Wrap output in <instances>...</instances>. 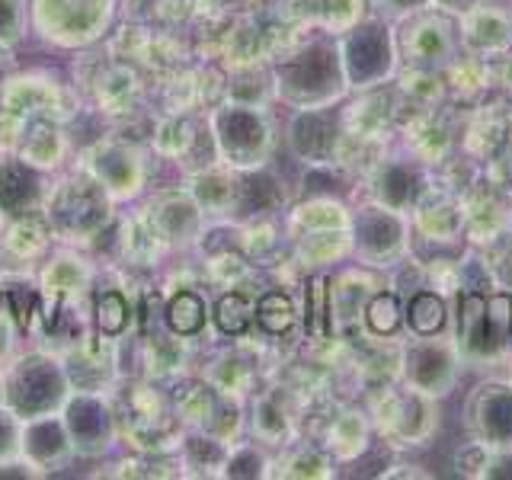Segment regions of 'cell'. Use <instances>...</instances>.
<instances>
[{"instance_id":"cell-24","label":"cell","mask_w":512,"mask_h":480,"mask_svg":"<svg viewBox=\"0 0 512 480\" xmlns=\"http://www.w3.org/2000/svg\"><path fill=\"white\" fill-rule=\"evenodd\" d=\"M413 52L420 55V58H439L445 55V48H448V32L445 26H436V23H426L416 29V36H413Z\"/></svg>"},{"instance_id":"cell-5","label":"cell","mask_w":512,"mask_h":480,"mask_svg":"<svg viewBox=\"0 0 512 480\" xmlns=\"http://www.w3.org/2000/svg\"><path fill=\"white\" fill-rule=\"evenodd\" d=\"M55 218L68 231H93L106 218V199L93 189V183H77L64 189L55 202Z\"/></svg>"},{"instance_id":"cell-2","label":"cell","mask_w":512,"mask_h":480,"mask_svg":"<svg viewBox=\"0 0 512 480\" xmlns=\"http://www.w3.org/2000/svg\"><path fill=\"white\" fill-rule=\"evenodd\" d=\"M64 397L61 372L45 359H29L10 378V400L26 416H45Z\"/></svg>"},{"instance_id":"cell-37","label":"cell","mask_w":512,"mask_h":480,"mask_svg":"<svg viewBox=\"0 0 512 480\" xmlns=\"http://www.w3.org/2000/svg\"><path fill=\"white\" fill-rule=\"evenodd\" d=\"M391 7H416V4H423V0H388Z\"/></svg>"},{"instance_id":"cell-21","label":"cell","mask_w":512,"mask_h":480,"mask_svg":"<svg viewBox=\"0 0 512 480\" xmlns=\"http://www.w3.org/2000/svg\"><path fill=\"white\" fill-rule=\"evenodd\" d=\"M487 333L490 346H503L512 333V298L509 295H493L487 301Z\"/></svg>"},{"instance_id":"cell-32","label":"cell","mask_w":512,"mask_h":480,"mask_svg":"<svg viewBox=\"0 0 512 480\" xmlns=\"http://www.w3.org/2000/svg\"><path fill=\"white\" fill-rule=\"evenodd\" d=\"M228 474L231 477H256L260 474V458H256V452H250V448H244L237 458H231Z\"/></svg>"},{"instance_id":"cell-38","label":"cell","mask_w":512,"mask_h":480,"mask_svg":"<svg viewBox=\"0 0 512 480\" xmlns=\"http://www.w3.org/2000/svg\"><path fill=\"white\" fill-rule=\"evenodd\" d=\"M0 58H4V55H0ZM0 77H4V61H0Z\"/></svg>"},{"instance_id":"cell-28","label":"cell","mask_w":512,"mask_h":480,"mask_svg":"<svg viewBox=\"0 0 512 480\" xmlns=\"http://www.w3.org/2000/svg\"><path fill=\"white\" fill-rule=\"evenodd\" d=\"M196 192H199V202L205 208H221L234 199V186L228 180H221V176H202Z\"/></svg>"},{"instance_id":"cell-12","label":"cell","mask_w":512,"mask_h":480,"mask_svg":"<svg viewBox=\"0 0 512 480\" xmlns=\"http://www.w3.org/2000/svg\"><path fill=\"white\" fill-rule=\"evenodd\" d=\"M461 333H464V346L474 352H487L490 346V333H487V298L468 292L461 298Z\"/></svg>"},{"instance_id":"cell-18","label":"cell","mask_w":512,"mask_h":480,"mask_svg":"<svg viewBox=\"0 0 512 480\" xmlns=\"http://www.w3.org/2000/svg\"><path fill=\"white\" fill-rule=\"evenodd\" d=\"M256 320H260L263 330L269 333H285L295 320V308H292V301H288V295L269 292L256 304Z\"/></svg>"},{"instance_id":"cell-11","label":"cell","mask_w":512,"mask_h":480,"mask_svg":"<svg viewBox=\"0 0 512 480\" xmlns=\"http://www.w3.org/2000/svg\"><path fill=\"white\" fill-rule=\"evenodd\" d=\"M448 375H452V365H448V356L442 349L423 346L410 356V378H413V384H420L423 391L445 388Z\"/></svg>"},{"instance_id":"cell-4","label":"cell","mask_w":512,"mask_h":480,"mask_svg":"<svg viewBox=\"0 0 512 480\" xmlns=\"http://www.w3.org/2000/svg\"><path fill=\"white\" fill-rule=\"evenodd\" d=\"M391 64V48L388 36L381 29L368 26L359 29L356 36L346 42V71L356 84H368V80L381 77Z\"/></svg>"},{"instance_id":"cell-1","label":"cell","mask_w":512,"mask_h":480,"mask_svg":"<svg viewBox=\"0 0 512 480\" xmlns=\"http://www.w3.org/2000/svg\"><path fill=\"white\" fill-rule=\"evenodd\" d=\"M279 80L285 96H292L298 103H317L324 96L336 93L340 87V68H336V55L330 48L317 45L311 52H304L292 61H285L279 68Z\"/></svg>"},{"instance_id":"cell-19","label":"cell","mask_w":512,"mask_h":480,"mask_svg":"<svg viewBox=\"0 0 512 480\" xmlns=\"http://www.w3.org/2000/svg\"><path fill=\"white\" fill-rule=\"evenodd\" d=\"M410 324L416 333H436L445 324V308L436 295L420 292L410 301Z\"/></svg>"},{"instance_id":"cell-27","label":"cell","mask_w":512,"mask_h":480,"mask_svg":"<svg viewBox=\"0 0 512 480\" xmlns=\"http://www.w3.org/2000/svg\"><path fill=\"white\" fill-rule=\"evenodd\" d=\"M471 32L480 45H503L509 39V26H506L503 16H496V13H480L471 26Z\"/></svg>"},{"instance_id":"cell-36","label":"cell","mask_w":512,"mask_h":480,"mask_svg":"<svg viewBox=\"0 0 512 480\" xmlns=\"http://www.w3.org/2000/svg\"><path fill=\"white\" fill-rule=\"evenodd\" d=\"M445 7H452V10H461V7H468V4H474V0H442Z\"/></svg>"},{"instance_id":"cell-15","label":"cell","mask_w":512,"mask_h":480,"mask_svg":"<svg viewBox=\"0 0 512 480\" xmlns=\"http://www.w3.org/2000/svg\"><path fill=\"white\" fill-rule=\"evenodd\" d=\"M253 314H256V308H253V301L244 295V292H231V295H224L221 301H218V308H215V320H218V327L224 330V333H244L250 324H253Z\"/></svg>"},{"instance_id":"cell-29","label":"cell","mask_w":512,"mask_h":480,"mask_svg":"<svg viewBox=\"0 0 512 480\" xmlns=\"http://www.w3.org/2000/svg\"><path fill=\"white\" fill-rule=\"evenodd\" d=\"M23 26V0H0V42H13Z\"/></svg>"},{"instance_id":"cell-17","label":"cell","mask_w":512,"mask_h":480,"mask_svg":"<svg viewBox=\"0 0 512 480\" xmlns=\"http://www.w3.org/2000/svg\"><path fill=\"white\" fill-rule=\"evenodd\" d=\"M167 320L176 333H196L205 324V304L199 295L192 292H180L167 308Z\"/></svg>"},{"instance_id":"cell-30","label":"cell","mask_w":512,"mask_h":480,"mask_svg":"<svg viewBox=\"0 0 512 480\" xmlns=\"http://www.w3.org/2000/svg\"><path fill=\"white\" fill-rule=\"evenodd\" d=\"M48 285L55 288V292H71V288H77V282L84 279V272H80L77 263L71 260H61V263H52V269H48Z\"/></svg>"},{"instance_id":"cell-20","label":"cell","mask_w":512,"mask_h":480,"mask_svg":"<svg viewBox=\"0 0 512 480\" xmlns=\"http://www.w3.org/2000/svg\"><path fill=\"white\" fill-rule=\"evenodd\" d=\"M378 192H381V199L400 208V205H407L413 199V173L404 170V167H388L381 173V180H378Z\"/></svg>"},{"instance_id":"cell-8","label":"cell","mask_w":512,"mask_h":480,"mask_svg":"<svg viewBox=\"0 0 512 480\" xmlns=\"http://www.w3.org/2000/svg\"><path fill=\"white\" fill-rule=\"evenodd\" d=\"M480 429L496 442H512V391L490 388L477 400Z\"/></svg>"},{"instance_id":"cell-34","label":"cell","mask_w":512,"mask_h":480,"mask_svg":"<svg viewBox=\"0 0 512 480\" xmlns=\"http://www.w3.org/2000/svg\"><path fill=\"white\" fill-rule=\"evenodd\" d=\"M359 0H330V20H336V23H349L352 16H356V7Z\"/></svg>"},{"instance_id":"cell-35","label":"cell","mask_w":512,"mask_h":480,"mask_svg":"<svg viewBox=\"0 0 512 480\" xmlns=\"http://www.w3.org/2000/svg\"><path fill=\"white\" fill-rule=\"evenodd\" d=\"M490 477H509L512 474V458H503V461H496V468L487 471Z\"/></svg>"},{"instance_id":"cell-26","label":"cell","mask_w":512,"mask_h":480,"mask_svg":"<svg viewBox=\"0 0 512 480\" xmlns=\"http://www.w3.org/2000/svg\"><path fill=\"white\" fill-rule=\"evenodd\" d=\"M160 224L167 228V234H186L196 228V208L183 199H173L164 205V212H160Z\"/></svg>"},{"instance_id":"cell-3","label":"cell","mask_w":512,"mask_h":480,"mask_svg":"<svg viewBox=\"0 0 512 480\" xmlns=\"http://www.w3.org/2000/svg\"><path fill=\"white\" fill-rule=\"evenodd\" d=\"M218 125V141L228 157L237 164H250L253 157H260L266 148V125L253 109H224L215 119Z\"/></svg>"},{"instance_id":"cell-9","label":"cell","mask_w":512,"mask_h":480,"mask_svg":"<svg viewBox=\"0 0 512 480\" xmlns=\"http://www.w3.org/2000/svg\"><path fill=\"white\" fill-rule=\"evenodd\" d=\"M64 448H68V436H64V426L55 423L52 416H36L26 429H23V452L32 455L36 461H52L58 458Z\"/></svg>"},{"instance_id":"cell-7","label":"cell","mask_w":512,"mask_h":480,"mask_svg":"<svg viewBox=\"0 0 512 480\" xmlns=\"http://www.w3.org/2000/svg\"><path fill=\"white\" fill-rule=\"evenodd\" d=\"M39 202V180L20 160L0 164V208L7 215H23Z\"/></svg>"},{"instance_id":"cell-14","label":"cell","mask_w":512,"mask_h":480,"mask_svg":"<svg viewBox=\"0 0 512 480\" xmlns=\"http://www.w3.org/2000/svg\"><path fill=\"white\" fill-rule=\"evenodd\" d=\"M234 199L240 212H266V208L279 202V189H276V180H269L266 173H256V176H247L240 186H234Z\"/></svg>"},{"instance_id":"cell-16","label":"cell","mask_w":512,"mask_h":480,"mask_svg":"<svg viewBox=\"0 0 512 480\" xmlns=\"http://www.w3.org/2000/svg\"><path fill=\"white\" fill-rule=\"evenodd\" d=\"M96 173H100V180L109 189H128V183H135L138 167L125 151L109 148V151L100 154V160H96Z\"/></svg>"},{"instance_id":"cell-22","label":"cell","mask_w":512,"mask_h":480,"mask_svg":"<svg viewBox=\"0 0 512 480\" xmlns=\"http://www.w3.org/2000/svg\"><path fill=\"white\" fill-rule=\"evenodd\" d=\"M96 324L103 333H122L128 324V301L119 292H103L96 301Z\"/></svg>"},{"instance_id":"cell-25","label":"cell","mask_w":512,"mask_h":480,"mask_svg":"<svg viewBox=\"0 0 512 480\" xmlns=\"http://www.w3.org/2000/svg\"><path fill=\"white\" fill-rule=\"evenodd\" d=\"M365 320H368V327H372L375 333H391L397 327V320H400L394 295H378L365 308Z\"/></svg>"},{"instance_id":"cell-23","label":"cell","mask_w":512,"mask_h":480,"mask_svg":"<svg viewBox=\"0 0 512 480\" xmlns=\"http://www.w3.org/2000/svg\"><path fill=\"white\" fill-rule=\"evenodd\" d=\"M61 141L55 135L52 125H36L29 135V144L23 148V160H32V164H52V157L58 154Z\"/></svg>"},{"instance_id":"cell-39","label":"cell","mask_w":512,"mask_h":480,"mask_svg":"<svg viewBox=\"0 0 512 480\" xmlns=\"http://www.w3.org/2000/svg\"><path fill=\"white\" fill-rule=\"evenodd\" d=\"M0 400H4V384H0Z\"/></svg>"},{"instance_id":"cell-31","label":"cell","mask_w":512,"mask_h":480,"mask_svg":"<svg viewBox=\"0 0 512 480\" xmlns=\"http://www.w3.org/2000/svg\"><path fill=\"white\" fill-rule=\"evenodd\" d=\"M324 279H314V285H311V317H308V324H311V330L320 336L324 333Z\"/></svg>"},{"instance_id":"cell-33","label":"cell","mask_w":512,"mask_h":480,"mask_svg":"<svg viewBox=\"0 0 512 480\" xmlns=\"http://www.w3.org/2000/svg\"><path fill=\"white\" fill-rule=\"evenodd\" d=\"M16 445H20V429L7 413H0V458L10 455Z\"/></svg>"},{"instance_id":"cell-13","label":"cell","mask_w":512,"mask_h":480,"mask_svg":"<svg viewBox=\"0 0 512 480\" xmlns=\"http://www.w3.org/2000/svg\"><path fill=\"white\" fill-rule=\"evenodd\" d=\"M359 237L372 253H391L400 240V224L384 212H365L359 221Z\"/></svg>"},{"instance_id":"cell-6","label":"cell","mask_w":512,"mask_h":480,"mask_svg":"<svg viewBox=\"0 0 512 480\" xmlns=\"http://www.w3.org/2000/svg\"><path fill=\"white\" fill-rule=\"evenodd\" d=\"M64 426H68L80 452H96V448H103L109 439V413L100 400H93V397H77L68 407Z\"/></svg>"},{"instance_id":"cell-10","label":"cell","mask_w":512,"mask_h":480,"mask_svg":"<svg viewBox=\"0 0 512 480\" xmlns=\"http://www.w3.org/2000/svg\"><path fill=\"white\" fill-rule=\"evenodd\" d=\"M292 141H295V151L301 157H324L336 141L333 119L324 116V112H308V116H301L295 122Z\"/></svg>"}]
</instances>
